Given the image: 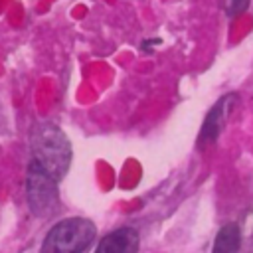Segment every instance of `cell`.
Here are the masks:
<instances>
[{
	"instance_id": "cell-1",
	"label": "cell",
	"mask_w": 253,
	"mask_h": 253,
	"mask_svg": "<svg viewBox=\"0 0 253 253\" xmlns=\"http://www.w3.org/2000/svg\"><path fill=\"white\" fill-rule=\"evenodd\" d=\"M30 146L32 164L43 174H47L55 182H59L67 174L71 164V142L59 126L51 123L36 125L30 134Z\"/></svg>"
},
{
	"instance_id": "cell-2",
	"label": "cell",
	"mask_w": 253,
	"mask_h": 253,
	"mask_svg": "<svg viewBox=\"0 0 253 253\" xmlns=\"http://www.w3.org/2000/svg\"><path fill=\"white\" fill-rule=\"evenodd\" d=\"M95 235L97 227L91 219L67 217L47 231L42 253H83L95 241Z\"/></svg>"
},
{
	"instance_id": "cell-3",
	"label": "cell",
	"mask_w": 253,
	"mask_h": 253,
	"mask_svg": "<svg viewBox=\"0 0 253 253\" xmlns=\"http://www.w3.org/2000/svg\"><path fill=\"white\" fill-rule=\"evenodd\" d=\"M26 196H28L30 211L38 217H49L57 210V204H59L57 182L47 174H43L34 164H30L28 168Z\"/></svg>"
},
{
	"instance_id": "cell-4",
	"label": "cell",
	"mask_w": 253,
	"mask_h": 253,
	"mask_svg": "<svg viewBox=\"0 0 253 253\" xmlns=\"http://www.w3.org/2000/svg\"><path fill=\"white\" fill-rule=\"evenodd\" d=\"M138 251V231L134 227H119L107 233L95 253H136Z\"/></svg>"
},
{
	"instance_id": "cell-5",
	"label": "cell",
	"mask_w": 253,
	"mask_h": 253,
	"mask_svg": "<svg viewBox=\"0 0 253 253\" xmlns=\"http://www.w3.org/2000/svg\"><path fill=\"white\" fill-rule=\"evenodd\" d=\"M231 99H233L231 95L219 99V101L210 109V113L206 115L204 125H202V130H200V136H198V146H200V148H204L206 144H211V142L217 138V134H219V130H221V125H223L225 109H227V105L231 103Z\"/></svg>"
},
{
	"instance_id": "cell-6",
	"label": "cell",
	"mask_w": 253,
	"mask_h": 253,
	"mask_svg": "<svg viewBox=\"0 0 253 253\" xmlns=\"http://www.w3.org/2000/svg\"><path fill=\"white\" fill-rule=\"evenodd\" d=\"M239 243H241L239 227L235 223H227L217 231L213 247H211V253H237L239 251Z\"/></svg>"
},
{
	"instance_id": "cell-7",
	"label": "cell",
	"mask_w": 253,
	"mask_h": 253,
	"mask_svg": "<svg viewBox=\"0 0 253 253\" xmlns=\"http://www.w3.org/2000/svg\"><path fill=\"white\" fill-rule=\"evenodd\" d=\"M249 6V0H229V8H227V14L229 16H235L243 10H247Z\"/></svg>"
}]
</instances>
